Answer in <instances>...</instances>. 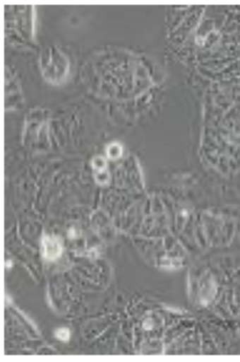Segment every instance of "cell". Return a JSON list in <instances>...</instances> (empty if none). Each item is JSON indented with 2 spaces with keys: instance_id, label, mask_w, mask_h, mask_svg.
I'll list each match as a JSON object with an SVG mask.
<instances>
[{
  "instance_id": "obj_1",
  "label": "cell",
  "mask_w": 240,
  "mask_h": 362,
  "mask_svg": "<svg viewBox=\"0 0 240 362\" xmlns=\"http://www.w3.org/2000/svg\"><path fill=\"white\" fill-rule=\"evenodd\" d=\"M42 251L45 259L54 261L62 255L63 247L56 237L44 236L42 241Z\"/></svg>"
},
{
  "instance_id": "obj_2",
  "label": "cell",
  "mask_w": 240,
  "mask_h": 362,
  "mask_svg": "<svg viewBox=\"0 0 240 362\" xmlns=\"http://www.w3.org/2000/svg\"><path fill=\"white\" fill-rule=\"evenodd\" d=\"M56 337L61 341H68L69 337H71V332H69L68 328H60V329L56 331Z\"/></svg>"
}]
</instances>
